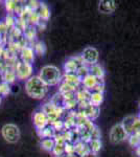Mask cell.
I'll use <instances>...</instances> for the list:
<instances>
[{
	"instance_id": "8992f818",
	"label": "cell",
	"mask_w": 140,
	"mask_h": 157,
	"mask_svg": "<svg viewBox=\"0 0 140 157\" xmlns=\"http://www.w3.org/2000/svg\"><path fill=\"white\" fill-rule=\"evenodd\" d=\"M129 134L126 132V130L121 126V124H116L111 128L110 131V140L113 144H120L128 139Z\"/></svg>"
},
{
	"instance_id": "836d02e7",
	"label": "cell",
	"mask_w": 140,
	"mask_h": 157,
	"mask_svg": "<svg viewBox=\"0 0 140 157\" xmlns=\"http://www.w3.org/2000/svg\"><path fill=\"white\" fill-rule=\"evenodd\" d=\"M65 154L66 155H71L74 153V145L71 143H66L65 144Z\"/></svg>"
},
{
	"instance_id": "8d00e7d4",
	"label": "cell",
	"mask_w": 140,
	"mask_h": 157,
	"mask_svg": "<svg viewBox=\"0 0 140 157\" xmlns=\"http://www.w3.org/2000/svg\"><path fill=\"white\" fill-rule=\"evenodd\" d=\"M27 3H28V4H26V6L29 7L32 11L36 12L38 10V7H39V6H40V3H41V2L36 1V0H35V1H34V0H32V1H28Z\"/></svg>"
},
{
	"instance_id": "603a6c76",
	"label": "cell",
	"mask_w": 140,
	"mask_h": 157,
	"mask_svg": "<svg viewBox=\"0 0 140 157\" xmlns=\"http://www.w3.org/2000/svg\"><path fill=\"white\" fill-rule=\"evenodd\" d=\"M41 148L46 152H52L55 146V141L53 138H44L41 140Z\"/></svg>"
},
{
	"instance_id": "cb8c5ba5",
	"label": "cell",
	"mask_w": 140,
	"mask_h": 157,
	"mask_svg": "<svg viewBox=\"0 0 140 157\" xmlns=\"http://www.w3.org/2000/svg\"><path fill=\"white\" fill-rule=\"evenodd\" d=\"M38 133H39L40 137L42 139L44 138H53V136H55V130L51 128V126H47L46 128H44L43 130L41 131H38Z\"/></svg>"
},
{
	"instance_id": "7402d4cb",
	"label": "cell",
	"mask_w": 140,
	"mask_h": 157,
	"mask_svg": "<svg viewBox=\"0 0 140 157\" xmlns=\"http://www.w3.org/2000/svg\"><path fill=\"white\" fill-rule=\"evenodd\" d=\"M78 88L74 87V86H71L69 84H67V83L65 82H61V85H60V93L62 95H66V94H72V93H75L76 90H78Z\"/></svg>"
},
{
	"instance_id": "b9f144b4",
	"label": "cell",
	"mask_w": 140,
	"mask_h": 157,
	"mask_svg": "<svg viewBox=\"0 0 140 157\" xmlns=\"http://www.w3.org/2000/svg\"><path fill=\"white\" fill-rule=\"evenodd\" d=\"M138 118H139V120H140V112H139V115H138Z\"/></svg>"
},
{
	"instance_id": "83f0119b",
	"label": "cell",
	"mask_w": 140,
	"mask_h": 157,
	"mask_svg": "<svg viewBox=\"0 0 140 157\" xmlns=\"http://www.w3.org/2000/svg\"><path fill=\"white\" fill-rule=\"evenodd\" d=\"M128 140L133 148H137L140 146V134H130Z\"/></svg>"
},
{
	"instance_id": "1f68e13d",
	"label": "cell",
	"mask_w": 140,
	"mask_h": 157,
	"mask_svg": "<svg viewBox=\"0 0 140 157\" xmlns=\"http://www.w3.org/2000/svg\"><path fill=\"white\" fill-rule=\"evenodd\" d=\"M16 19H17V18H15V17L13 16V15H11V14L7 15L6 20H4V22H6L7 29H12L13 27L16 26Z\"/></svg>"
},
{
	"instance_id": "ab89813d",
	"label": "cell",
	"mask_w": 140,
	"mask_h": 157,
	"mask_svg": "<svg viewBox=\"0 0 140 157\" xmlns=\"http://www.w3.org/2000/svg\"><path fill=\"white\" fill-rule=\"evenodd\" d=\"M84 157H98V154L97 153H94V152H91L89 151L87 154H86Z\"/></svg>"
},
{
	"instance_id": "4fadbf2b",
	"label": "cell",
	"mask_w": 140,
	"mask_h": 157,
	"mask_svg": "<svg viewBox=\"0 0 140 157\" xmlns=\"http://www.w3.org/2000/svg\"><path fill=\"white\" fill-rule=\"evenodd\" d=\"M98 78H96L95 77H93L92 75L89 73L88 75H86L85 78H82V85H83V88L87 89L89 91L93 90L95 88V86L97 85L98 83Z\"/></svg>"
},
{
	"instance_id": "f546056e",
	"label": "cell",
	"mask_w": 140,
	"mask_h": 157,
	"mask_svg": "<svg viewBox=\"0 0 140 157\" xmlns=\"http://www.w3.org/2000/svg\"><path fill=\"white\" fill-rule=\"evenodd\" d=\"M11 92V86L6 82H0V97H6Z\"/></svg>"
},
{
	"instance_id": "5b68a950",
	"label": "cell",
	"mask_w": 140,
	"mask_h": 157,
	"mask_svg": "<svg viewBox=\"0 0 140 157\" xmlns=\"http://www.w3.org/2000/svg\"><path fill=\"white\" fill-rule=\"evenodd\" d=\"M64 110H65L64 107H58V106H55V104H52L51 102L48 103V104H45V105L42 107V111L47 115L49 124L60 120V116L62 115V113Z\"/></svg>"
},
{
	"instance_id": "484cf974",
	"label": "cell",
	"mask_w": 140,
	"mask_h": 157,
	"mask_svg": "<svg viewBox=\"0 0 140 157\" xmlns=\"http://www.w3.org/2000/svg\"><path fill=\"white\" fill-rule=\"evenodd\" d=\"M34 52L35 55H39V56H44L45 52H46V46H45L44 42L42 41H37L34 43Z\"/></svg>"
},
{
	"instance_id": "e575fe53",
	"label": "cell",
	"mask_w": 140,
	"mask_h": 157,
	"mask_svg": "<svg viewBox=\"0 0 140 157\" xmlns=\"http://www.w3.org/2000/svg\"><path fill=\"white\" fill-rule=\"evenodd\" d=\"M91 134V139H100V136H101V133H100V130L96 127L93 128V130L90 132Z\"/></svg>"
},
{
	"instance_id": "ac0fdd59",
	"label": "cell",
	"mask_w": 140,
	"mask_h": 157,
	"mask_svg": "<svg viewBox=\"0 0 140 157\" xmlns=\"http://www.w3.org/2000/svg\"><path fill=\"white\" fill-rule=\"evenodd\" d=\"M137 116H133V115H129L127 117H124L123 120V123H121V126L123 127V129L126 130V132L129 134H132V129H133L134 123L136 121Z\"/></svg>"
},
{
	"instance_id": "6da1fadb",
	"label": "cell",
	"mask_w": 140,
	"mask_h": 157,
	"mask_svg": "<svg viewBox=\"0 0 140 157\" xmlns=\"http://www.w3.org/2000/svg\"><path fill=\"white\" fill-rule=\"evenodd\" d=\"M25 91L27 95L35 100H42L46 97L48 86L45 85L39 75H32L25 82Z\"/></svg>"
},
{
	"instance_id": "9c48e42d",
	"label": "cell",
	"mask_w": 140,
	"mask_h": 157,
	"mask_svg": "<svg viewBox=\"0 0 140 157\" xmlns=\"http://www.w3.org/2000/svg\"><path fill=\"white\" fill-rule=\"evenodd\" d=\"M32 121H34V126L37 129V131H41L49 125L47 115L42 110H39L34 113V115H32Z\"/></svg>"
},
{
	"instance_id": "d4e9b609",
	"label": "cell",
	"mask_w": 140,
	"mask_h": 157,
	"mask_svg": "<svg viewBox=\"0 0 140 157\" xmlns=\"http://www.w3.org/2000/svg\"><path fill=\"white\" fill-rule=\"evenodd\" d=\"M23 34H24L25 39L28 40V41H32L36 37V34H37V29H36V26L28 25V26L26 27V29L23 32Z\"/></svg>"
},
{
	"instance_id": "74e56055",
	"label": "cell",
	"mask_w": 140,
	"mask_h": 157,
	"mask_svg": "<svg viewBox=\"0 0 140 157\" xmlns=\"http://www.w3.org/2000/svg\"><path fill=\"white\" fill-rule=\"evenodd\" d=\"M9 29H7L6 22H4V21H1V22H0V35H1V36H3V35L7 34V32H9Z\"/></svg>"
},
{
	"instance_id": "52a82bcc",
	"label": "cell",
	"mask_w": 140,
	"mask_h": 157,
	"mask_svg": "<svg viewBox=\"0 0 140 157\" xmlns=\"http://www.w3.org/2000/svg\"><path fill=\"white\" fill-rule=\"evenodd\" d=\"M81 57L83 58V61L86 65L92 66L94 64H97L99 54H98V50L96 49L95 47L88 46V47H86V48H84Z\"/></svg>"
},
{
	"instance_id": "60d3db41",
	"label": "cell",
	"mask_w": 140,
	"mask_h": 157,
	"mask_svg": "<svg viewBox=\"0 0 140 157\" xmlns=\"http://www.w3.org/2000/svg\"><path fill=\"white\" fill-rule=\"evenodd\" d=\"M66 157H81V156L76 155V154H71V155H66Z\"/></svg>"
},
{
	"instance_id": "44dd1931",
	"label": "cell",
	"mask_w": 140,
	"mask_h": 157,
	"mask_svg": "<svg viewBox=\"0 0 140 157\" xmlns=\"http://www.w3.org/2000/svg\"><path fill=\"white\" fill-rule=\"evenodd\" d=\"M2 78H3V82L7 83V84H13V83L16 81V72H15L14 68H9V69L4 70L3 71V75H2Z\"/></svg>"
},
{
	"instance_id": "4316f807",
	"label": "cell",
	"mask_w": 140,
	"mask_h": 157,
	"mask_svg": "<svg viewBox=\"0 0 140 157\" xmlns=\"http://www.w3.org/2000/svg\"><path fill=\"white\" fill-rule=\"evenodd\" d=\"M88 146L91 152L98 153V151L101 149V141H100V139H91L88 143Z\"/></svg>"
},
{
	"instance_id": "d590c367",
	"label": "cell",
	"mask_w": 140,
	"mask_h": 157,
	"mask_svg": "<svg viewBox=\"0 0 140 157\" xmlns=\"http://www.w3.org/2000/svg\"><path fill=\"white\" fill-rule=\"evenodd\" d=\"M93 91H95V92H101L104 93V91H105V82H104V80H99L97 85L95 86V88L93 89Z\"/></svg>"
},
{
	"instance_id": "30bf717a",
	"label": "cell",
	"mask_w": 140,
	"mask_h": 157,
	"mask_svg": "<svg viewBox=\"0 0 140 157\" xmlns=\"http://www.w3.org/2000/svg\"><path fill=\"white\" fill-rule=\"evenodd\" d=\"M117 9V3L113 0H101L98 2V11L103 14H112Z\"/></svg>"
},
{
	"instance_id": "d6a6232c",
	"label": "cell",
	"mask_w": 140,
	"mask_h": 157,
	"mask_svg": "<svg viewBox=\"0 0 140 157\" xmlns=\"http://www.w3.org/2000/svg\"><path fill=\"white\" fill-rule=\"evenodd\" d=\"M9 36H11L12 39L17 40V39H19V38L22 36V32L19 29H17V27L15 26V27H13L12 29H9Z\"/></svg>"
},
{
	"instance_id": "8fae6325",
	"label": "cell",
	"mask_w": 140,
	"mask_h": 157,
	"mask_svg": "<svg viewBox=\"0 0 140 157\" xmlns=\"http://www.w3.org/2000/svg\"><path fill=\"white\" fill-rule=\"evenodd\" d=\"M20 57H21V61L25 63H28V64H32L35 61V52L32 49V47L28 46H23L21 49H20Z\"/></svg>"
},
{
	"instance_id": "2e32d148",
	"label": "cell",
	"mask_w": 140,
	"mask_h": 157,
	"mask_svg": "<svg viewBox=\"0 0 140 157\" xmlns=\"http://www.w3.org/2000/svg\"><path fill=\"white\" fill-rule=\"evenodd\" d=\"M86 114V116L88 117L89 121H94L98 117L99 115V107H95V106H92V105H89L87 108H85L84 110L82 111Z\"/></svg>"
},
{
	"instance_id": "d6986e66",
	"label": "cell",
	"mask_w": 140,
	"mask_h": 157,
	"mask_svg": "<svg viewBox=\"0 0 140 157\" xmlns=\"http://www.w3.org/2000/svg\"><path fill=\"white\" fill-rule=\"evenodd\" d=\"M103 102H104V93L95 92V91L91 92L90 98H89V103H90V105L95 106V107H99Z\"/></svg>"
},
{
	"instance_id": "5bb4252c",
	"label": "cell",
	"mask_w": 140,
	"mask_h": 157,
	"mask_svg": "<svg viewBox=\"0 0 140 157\" xmlns=\"http://www.w3.org/2000/svg\"><path fill=\"white\" fill-rule=\"evenodd\" d=\"M36 12L38 13V15H39L41 21L47 22L48 20H49V18H50V10H49V7L47 6L46 3L41 2L39 7H38V10Z\"/></svg>"
},
{
	"instance_id": "3957f363",
	"label": "cell",
	"mask_w": 140,
	"mask_h": 157,
	"mask_svg": "<svg viewBox=\"0 0 140 157\" xmlns=\"http://www.w3.org/2000/svg\"><path fill=\"white\" fill-rule=\"evenodd\" d=\"M1 135L7 143L16 144L20 139V129L15 124H6L1 129Z\"/></svg>"
},
{
	"instance_id": "4dcf8cb0",
	"label": "cell",
	"mask_w": 140,
	"mask_h": 157,
	"mask_svg": "<svg viewBox=\"0 0 140 157\" xmlns=\"http://www.w3.org/2000/svg\"><path fill=\"white\" fill-rule=\"evenodd\" d=\"M76 75H78L81 78H85L86 75H89V66H88V65H86V64L81 65V66L78 67V71H76Z\"/></svg>"
},
{
	"instance_id": "e0dca14e",
	"label": "cell",
	"mask_w": 140,
	"mask_h": 157,
	"mask_svg": "<svg viewBox=\"0 0 140 157\" xmlns=\"http://www.w3.org/2000/svg\"><path fill=\"white\" fill-rule=\"evenodd\" d=\"M89 73L98 80H104V78H105V70L99 64H94L92 66H89Z\"/></svg>"
},
{
	"instance_id": "ba28073f",
	"label": "cell",
	"mask_w": 140,
	"mask_h": 157,
	"mask_svg": "<svg viewBox=\"0 0 140 157\" xmlns=\"http://www.w3.org/2000/svg\"><path fill=\"white\" fill-rule=\"evenodd\" d=\"M84 64H85V63H84L83 58L81 57V56L75 57V58H70V59H68L64 63V72L65 73H76L78 67Z\"/></svg>"
},
{
	"instance_id": "7c38bea8",
	"label": "cell",
	"mask_w": 140,
	"mask_h": 157,
	"mask_svg": "<svg viewBox=\"0 0 140 157\" xmlns=\"http://www.w3.org/2000/svg\"><path fill=\"white\" fill-rule=\"evenodd\" d=\"M62 81L71 86H74L76 88H78L82 85V78L76 73H64L62 77Z\"/></svg>"
},
{
	"instance_id": "277c9868",
	"label": "cell",
	"mask_w": 140,
	"mask_h": 157,
	"mask_svg": "<svg viewBox=\"0 0 140 157\" xmlns=\"http://www.w3.org/2000/svg\"><path fill=\"white\" fill-rule=\"evenodd\" d=\"M14 70L16 72L17 78L20 81H27L32 77V65L28 64V63L19 61L15 65Z\"/></svg>"
},
{
	"instance_id": "ffe728a7",
	"label": "cell",
	"mask_w": 140,
	"mask_h": 157,
	"mask_svg": "<svg viewBox=\"0 0 140 157\" xmlns=\"http://www.w3.org/2000/svg\"><path fill=\"white\" fill-rule=\"evenodd\" d=\"M91 91H89L85 88L82 89H78L75 92V98L78 101V103H82V102H89V98H90Z\"/></svg>"
},
{
	"instance_id": "f1b7e54d",
	"label": "cell",
	"mask_w": 140,
	"mask_h": 157,
	"mask_svg": "<svg viewBox=\"0 0 140 157\" xmlns=\"http://www.w3.org/2000/svg\"><path fill=\"white\" fill-rule=\"evenodd\" d=\"M51 153L55 155V157H60V156L64 155L65 154V145H58V144H55V148H53Z\"/></svg>"
},
{
	"instance_id": "9a60e30c",
	"label": "cell",
	"mask_w": 140,
	"mask_h": 157,
	"mask_svg": "<svg viewBox=\"0 0 140 157\" xmlns=\"http://www.w3.org/2000/svg\"><path fill=\"white\" fill-rule=\"evenodd\" d=\"M73 145H74V153L76 154V155L81 156V157H84L89 151H90L88 144L84 143V141H82V140L78 141V143L73 144Z\"/></svg>"
},
{
	"instance_id": "7a4b0ae2",
	"label": "cell",
	"mask_w": 140,
	"mask_h": 157,
	"mask_svg": "<svg viewBox=\"0 0 140 157\" xmlns=\"http://www.w3.org/2000/svg\"><path fill=\"white\" fill-rule=\"evenodd\" d=\"M62 73L55 65H45L39 72V78L46 86H55L62 82Z\"/></svg>"
},
{
	"instance_id": "7bdbcfd3",
	"label": "cell",
	"mask_w": 140,
	"mask_h": 157,
	"mask_svg": "<svg viewBox=\"0 0 140 157\" xmlns=\"http://www.w3.org/2000/svg\"><path fill=\"white\" fill-rule=\"evenodd\" d=\"M0 102H1V97H0Z\"/></svg>"
},
{
	"instance_id": "f35d334b",
	"label": "cell",
	"mask_w": 140,
	"mask_h": 157,
	"mask_svg": "<svg viewBox=\"0 0 140 157\" xmlns=\"http://www.w3.org/2000/svg\"><path fill=\"white\" fill-rule=\"evenodd\" d=\"M36 29H39V30H41V32H42V30H44L45 29H46V22L41 21L39 24L36 25Z\"/></svg>"
}]
</instances>
